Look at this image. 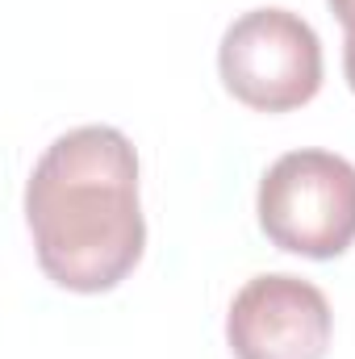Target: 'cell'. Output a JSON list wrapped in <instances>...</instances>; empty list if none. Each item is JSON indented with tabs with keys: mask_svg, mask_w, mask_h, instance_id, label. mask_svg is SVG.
Instances as JSON below:
<instances>
[{
	"mask_svg": "<svg viewBox=\"0 0 355 359\" xmlns=\"http://www.w3.org/2000/svg\"><path fill=\"white\" fill-rule=\"evenodd\" d=\"M330 13L339 17V25L347 29V38H355V0H330Z\"/></svg>",
	"mask_w": 355,
	"mask_h": 359,
	"instance_id": "5",
	"label": "cell"
},
{
	"mask_svg": "<svg viewBox=\"0 0 355 359\" xmlns=\"http://www.w3.org/2000/svg\"><path fill=\"white\" fill-rule=\"evenodd\" d=\"M335 313L318 284L267 271L247 280L226 313V343L234 359H322Z\"/></svg>",
	"mask_w": 355,
	"mask_h": 359,
	"instance_id": "4",
	"label": "cell"
},
{
	"mask_svg": "<svg viewBox=\"0 0 355 359\" xmlns=\"http://www.w3.org/2000/svg\"><path fill=\"white\" fill-rule=\"evenodd\" d=\"M222 84L260 113H288L322 88V42L288 8L243 13L217 46Z\"/></svg>",
	"mask_w": 355,
	"mask_h": 359,
	"instance_id": "3",
	"label": "cell"
},
{
	"mask_svg": "<svg viewBox=\"0 0 355 359\" xmlns=\"http://www.w3.org/2000/svg\"><path fill=\"white\" fill-rule=\"evenodd\" d=\"M343 72H347V84H351V92H355V38L343 42Z\"/></svg>",
	"mask_w": 355,
	"mask_h": 359,
	"instance_id": "6",
	"label": "cell"
},
{
	"mask_svg": "<svg viewBox=\"0 0 355 359\" xmlns=\"http://www.w3.org/2000/svg\"><path fill=\"white\" fill-rule=\"evenodd\" d=\"M25 222L38 268L59 288H117L147 247L134 142L113 126L59 134L29 172Z\"/></svg>",
	"mask_w": 355,
	"mask_h": 359,
	"instance_id": "1",
	"label": "cell"
},
{
	"mask_svg": "<svg viewBox=\"0 0 355 359\" xmlns=\"http://www.w3.org/2000/svg\"><path fill=\"white\" fill-rule=\"evenodd\" d=\"M260 226L293 255L335 259L355 243V163L335 151H288L260 180Z\"/></svg>",
	"mask_w": 355,
	"mask_h": 359,
	"instance_id": "2",
	"label": "cell"
}]
</instances>
